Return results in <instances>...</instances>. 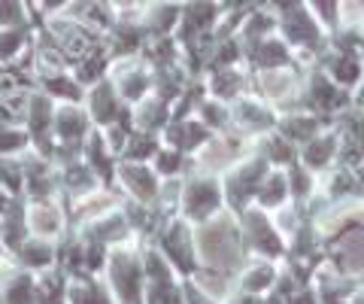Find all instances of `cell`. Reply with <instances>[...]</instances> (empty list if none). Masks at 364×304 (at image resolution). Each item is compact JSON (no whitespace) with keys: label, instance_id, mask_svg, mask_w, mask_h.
<instances>
[{"label":"cell","instance_id":"6da1fadb","mask_svg":"<svg viewBox=\"0 0 364 304\" xmlns=\"http://www.w3.org/2000/svg\"><path fill=\"white\" fill-rule=\"evenodd\" d=\"M279 25H282V33H286V40L291 46L316 52L325 43V28L318 25L313 9H306V6H282Z\"/></svg>","mask_w":364,"mask_h":304},{"label":"cell","instance_id":"7a4b0ae2","mask_svg":"<svg viewBox=\"0 0 364 304\" xmlns=\"http://www.w3.org/2000/svg\"><path fill=\"white\" fill-rule=\"evenodd\" d=\"M243 231H246V241L255 246V250L261 253V256H279L286 246H282V234H279V229L273 225L264 213H252L249 210L246 213V222H243Z\"/></svg>","mask_w":364,"mask_h":304},{"label":"cell","instance_id":"3957f363","mask_svg":"<svg viewBox=\"0 0 364 304\" xmlns=\"http://www.w3.org/2000/svg\"><path fill=\"white\" fill-rule=\"evenodd\" d=\"M325 73L343 88V92H352L364 83V61L361 52H331L325 61Z\"/></svg>","mask_w":364,"mask_h":304},{"label":"cell","instance_id":"277c9868","mask_svg":"<svg viewBox=\"0 0 364 304\" xmlns=\"http://www.w3.org/2000/svg\"><path fill=\"white\" fill-rule=\"evenodd\" d=\"M340 146H343V140H340V131H331V134H318V137H313L310 143H304L301 150V164L306 167V171H322V167H328L334 159H340Z\"/></svg>","mask_w":364,"mask_h":304},{"label":"cell","instance_id":"5b68a950","mask_svg":"<svg viewBox=\"0 0 364 304\" xmlns=\"http://www.w3.org/2000/svg\"><path fill=\"white\" fill-rule=\"evenodd\" d=\"M322 134V122L313 112H291V116L282 119V137L291 140V143H310L313 137Z\"/></svg>","mask_w":364,"mask_h":304},{"label":"cell","instance_id":"8992f818","mask_svg":"<svg viewBox=\"0 0 364 304\" xmlns=\"http://www.w3.org/2000/svg\"><path fill=\"white\" fill-rule=\"evenodd\" d=\"M186 204H188V213H195V216H210L215 204H219V186L213 179H198L188 189Z\"/></svg>","mask_w":364,"mask_h":304},{"label":"cell","instance_id":"52a82bcc","mask_svg":"<svg viewBox=\"0 0 364 304\" xmlns=\"http://www.w3.org/2000/svg\"><path fill=\"white\" fill-rule=\"evenodd\" d=\"M252 61L258 67H264V70H279V64L289 61V46L277 37H267V40H258L255 49H252Z\"/></svg>","mask_w":364,"mask_h":304},{"label":"cell","instance_id":"ba28073f","mask_svg":"<svg viewBox=\"0 0 364 304\" xmlns=\"http://www.w3.org/2000/svg\"><path fill=\"white\" fill-rule=\"evenodd\" d=\"M289 174H279V171H270L264 177V183H261L258 189V204L261 207H282L286 204V198H289Z\"/></svg>","mask_w":364,"mask_h":304},{"label":"cell","instance_id":"9c48e42d","mask_svg":"<svg viewBox=\"0 0 364 304\" xmlns=\"http://www.w3.org/2000/svg\"><path fill=\"white\" fill-rule=\"evenodd\" d=\"M237 119L246 131H267L273 125V116L258 104V100H240L237 104Z\"/></svg>","mask_w":364,"mask_h":304},{"label":"cell","instance_id":"30bf717a","mask_svg":"<svg viewBox=\"0 0 364 304\" xmlns=\"http://www.w3.org/2000/svg\"><path fill=\"white\" fill-rule=\"evenodd\" d=\"M273 283H277V271H273L270 265H264V262L246 268V274H243V292H246V295H255V292L267 289Z\"/></svg>","mask_w":364,"mask_h":304},{"label":"cell","instance_id":"8fae6325","mask_svg":"<svg viewBox=\"0 0 364 304\" xmlns=\"http://www.w3.org/2000/svg\"><path fill=\"white\" fill-rule=\"evenodd\" d=\"M264 143H267L264 162H279V164H294V162H298V150L291 146V140L279 137V134H270Z\"/></svg>","mask_w":364,"mask_h":304}]
</instances>
